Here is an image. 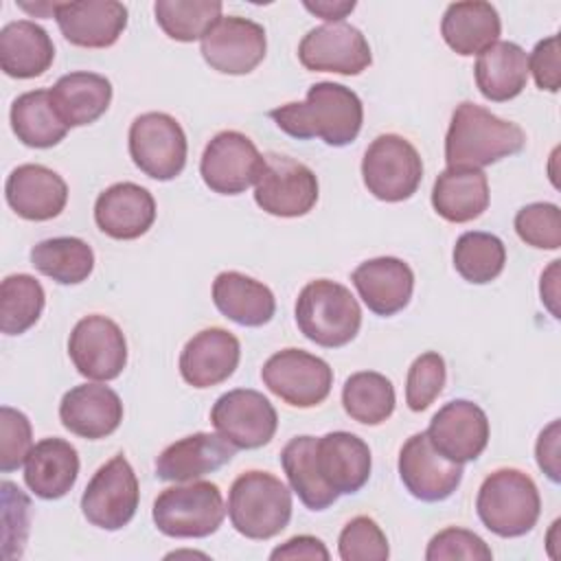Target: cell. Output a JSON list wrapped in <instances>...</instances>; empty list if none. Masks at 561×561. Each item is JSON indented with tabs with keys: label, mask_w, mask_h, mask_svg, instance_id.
Instances as JSON below:
<instances>
[{
	"label": "cell",
	"mask_w": 561,
	"mask_h": 561,
	"mask_svg": "<svg viewBox=\"0 0 561 561\" xmlns=\"http://www.w3.org/2000/svg\"><path fill=\"white\" fill-rule=\"evenodd\" d=\"M270 118L298 140L322 138L331 147H346L362 129L364 107L351 88L320 81L309 88L302 103L278 105L270 112Z\"/></svg>",
	"instance_id": "cell-1"
},
{
	"label": "cell",
	"mask_w": 561,
	"mask_h": 561,
	"mask_svg": "<svg viewBox=\"0 0 561 561\" xmlns=\"http://www.w3.org/2000/svg\"><path fill=\"white\" fill-rule=\"evenodd\" d=\"M526 134L517 123L504 121L482 105L462 101L445 136V160L449 167L482 169L524 149Z\"/></svg>",
	"instance_id": "cell-2"
},
{
	"label": "cell",
	"mask_w": 561,
	"mask_h": 561,
	"mask_svg": "<svg viewBox=\"0 0 561 561\" xmlns=\"http://www.w3.org/2000/svg\"><path fill=\"white\" fill-rule=\"evenodd\" d=\"M228 517L239 535L259 541L272 539L291 519V491L267 471H245L230 486Z\"/></svg>",
	"instance_id": "cell-3"
},
{
	"label": "cell",
	"mask_w": 561,
	"mask_h": 561,
	"mask_svg": "<svg viewBox=\"0 0 561 561\" xmlns=\"http://www.w3.org/2000/svg\"><path fill=\"white\" fill-rule=\"evenodd\" d=\"M300 333L324 348L348 344L362 327V309L348 287L318 278L302 287L296 300Z\"/></svg>",
	"instance_id": "cell-4"
},
{
	"label": "cell",
	"mask_w": 561,
	"mask_h": 561,
	"mask_svg": "<svg viewBox=\"0 0 561 561\" xmlns=\"http://www.w3.org/2000/svg\"><path fill=\"white\" fill-rule=\"evenodd\" d=\"M476 511L480 522L497 537H522L533 530L541 513L539 489L519 469L489 473L478 491Z\"/></svg>",
	"instance_id": "cell-5"
},
{
	"label": "cell",
	"mask_w": 561,
	"mask_h": 561,
	"mask_svg": "<svg viewBox=\"0 0 561 561\" xmlns=\"http://www.w3.org/2000/svg\"><path fill=\"white\" fill-rule=\"evenodd\" d=\"M226 515L224 497L213 482H191L164 489L153 502L156 528L175 539H202L221 526Z\"/></svg>",
	"instance_id": "cell-6"
},
{
	"label": "cell",
	"mask_w": 561,
	"mask_h": 561,
	"mask_svg": "<svg viewBox=\"0 0 561 561\" xmlns=\"http://www.w3.org/2000/svg\"><path fill=\"white\" fill-rule=\"evenodd\" d=\"M362 178L377 199L403 202L416 193L423 180V162L408 138L381 134L364 153Z\"/></svg>",
	"instance_id": "cell-7"
},
{
	"label": "cell",
	"mask_w": 561,
	"mask_h": 561,
	"mask_svg": "<svg viewBox=\"0 0 561 561\" xmlns=\"http://www.w3.org/2000/svg\"><path fill=\"white\" fill-rule=\"evenodd\" d=\"M254 202L274 217H302L318 202V178L289 156L265 153L254 182Z\"/></svg>",
	"instance_id": "cell-8"
},
{
	"label": "cell",
	"mask_w": 561,
	"mask_h": 561,
	"mask_svg": "<svg viewBox=\"0 0 561 561\" xmlns=\"http://www.w3.org/2000/svg\"><path fill=\"white\" fill-rule=\"evenodd\" d=\"M186 134L182 125L164 112H147L129 127V156L149 178L167 182L182 173L186 164Z\"/></svg>",
	"instance_id": "cell-9"
},
{
	"label": "cell",
	"mask_w": 561,
	"mask_h": 561,
	"mask_svg": "<svg viewBox=\"0 0 561 561\" xmlns=\"http://www.w3.org/2000/svg\"><path fill=\"white\" fill-rule=\"evenodd\" d=\"M261 379L287 405L313 408L329 397L333 368L307 351L283 348L263 364Z\"/></svg>",
	"instance_id": "cell-10"
},
{
	"label": "cell",
	"mask_w": 561,
	"mask_h": 561,
	"mask_svg": "<svg viewBox=\"0 0 561 561\" xmlns=\"http://www.w3.org/2000/svg\"><path fill=\"white\" fill-rule=\"evenodd\" d=\"M138 480L123 454L96 469L81 495L83 517L103 530L127 526L138 508Z\"/></svg>",
	"instance_id": "cell-11"
},
{
	"label": "cell",
	"mask_w": 561,
	"mask_h": 561,
	"mask_svg": "<svg viewBox=\"0 0 561 561\" xmlns=\"http://www.w3.org/2000/svg\"><path fill=\"white\" fill-rule=\"evenodd\" d=\"M210 423L237 449H259L274 438L278 414L261 392L237 388L215 401Z\"/></svg>",
	"instance_id": "cell-12"
},
{
	"label": "cell",
	"mask_w": 561,
	"mask_h": 561,
	"mask_svg": "<svg viewBox=\"0 0 561 561\" xmlns=\"http://www.w3.org/2000/svg\"><path fill=\"white\" fill-rule=\"evenodd\" d=\"M68 355L79 375L94 381H110L127 364V342L114 320L92 313L75 324L68 337Z\"/></svg>",
	"instance_id": "cell-13"
},
{
	"label": "cell",
	"mask_w": 561,
	"mask_h": 561,
	"mask_svg": "<svg viewBox=\"0 0 561 561\" xmlns=\"http://www.w3.org/2000/svg\"><path fill=\"white\" fill-rule=\"evenodd\" d=\"M263 156L254 142L234 129L219 131L202 153L199 173L204 184L219 195H239L250 188L261 171Z\"/></svg>",
	"instance_id": "cell-14"
},
{
	"label": "cell",
	"mask_w": 561,
	"mask_h": 561,
	"mask_svg": "<svg viewBox=\"0 0 561 561\" xmlns=\"http://www.w3.org/2000/svg\"><path fill=\"white\" fill-rule=\"evenodd\" d=\"M204 61L224 75H248L265 57V28L248 18H219L199 39Z\"/></svg>",
	"instance_id": "cell-15"
},
{
	"label": "cell",
	"mask_w": 561,
	"mask_h": 561,
	"mask_svg": "<svg viewBox=\"0 0 561 561\" xmlns=\"http://www.w3.org/2000/svg\"><path fill=\"white\" fill-rule=\"evenodd\" d=\"M298 59L307 70L348 77L364 72L373 64L366 37L359 28L346 22L311 28L298 46Z\"/></svg>",
	"instance_id": "cell-16"
},
{
	"label": "cell",
	"mask_w": 561,
	"mask_h": 561,
	"mask_svg": "<svg viewBox=\"0 0 561 561\" xmlns=\"http://www.w3.org/2000/svg\"><path fill=\"white\" fill-rule=\"evenodd\" d=\"M425 434L440 456L465 465L486 449L489 419L478 403L454 399L432 416Z\"/></svg>",
	"instance_id": "cell-17"
},
{
	"label": "cell",
	"mask_w": 561,
	"mask_h": 561,
	"mask_svg": "<svg viewBox=\"0 0 561 561\" xmlns=\"http://www.w3.org/2000/svg\"><path fill=\"white\" fill-rule=\"evenodd\" d=\"M462 465L440 456L425 432L412 434L399 451V478L421 502H443L462 482Z\"/></svg>",
	"instance_id": "cell-18"
},
{
	"label": "cell",
	"mask_w": 561,
	"mask_h": 561,
	"mask_svg": "<svg viewBox=\"0 0 561 561\" xmlns=\"http://www.w3.org/2000/svg\"><path fill=\"white\" fill-rule=\"evenodd\" d=\"M53 15L61 35L81 48H107L127 26V7L116 0L57 2Z\"/></svg>",
	"instance_id": "cell-19"
},
{
	"label": "cell",
	"mask_w": 561,
	"mask_h": 561,
	"mask_svg": "<svg viewBox=\"0 0 561 561\" xmlns=\"http://www.w3.org/2000/svg\"><path fill=\"white\" fill-rule=\"evenodd\" d=\"M4 197L18 217L48 221L66 208L68 184L44 164H20L7 178Z\"/></svg>",
	"instance_id": "cell-20"
},
{
	"label": "cell",
	"mask_w": 561,
	"mask_h": 561,
	"mask_svg": "<svg viewBox=\"0 0 561 561\" xmlns=\"http://www.w3.org/2000/svg\"><path fill=\"white\" fill-rule=\"evenodd\" d=\"M241 344L221 329L210 327L195 333L180 353V375L193 388H210L226 381L239 366Z\"/></svg>",
	"instance_id": "cell-21"
},
{
	"label": "cell",
	"mask_w": 561,
	"mask_h": 561,
	"mask_svg": "<svg viewBox=\"0 0 561 561\" xmlns=\"http://www.w3.org/2000/svg\"><path fill=\"white\" fill-rule=\"evenodd\" d=\"M59 419L70 434L99 440L118 430L123 421V401L103 383H81L64 394Z\"/></svg>",
	"instance_id": "cell-22"
},
{
	"label": "cell",
	"mask_w": 561,
	"mask_h": 561,
	"mask_svg": "<svg viewBox=\"0 0 561 561\" xmlns=\"http://www.w3.org/2000/svg\"><path fill=\"white\" fill-rule=\"evenodd\" d=\"M94 221L101 232L118 241L142 237L156 221L153 195L134 182L107 186L94 204Z\"/></svg>",
	"instance_id": "cell-23"
},
{
	"label": "cell",
	"mask_w": 561,
	"mask_h": 561,
	"mask_svg": "<svg viewBox=\"0 0 561 561\" xmlns=\"http://www.w3.org/2000/svg\"><path fill=\"white\" fill-rule=\"evenodd\" d=\"M351 280L364 305L383 318L403 311L414 289V272L397 256L364 261L353 270Z\"/></svg>",
	"instance_id": "cell-24"
},
{
	"label": "cell",
	"mask_w": 561,
	"mask_h": 561,
	"mask_svg": "<svg viewBox=\"0 0 561 561\" xmlns=\"http://www.w3.org/2000/svg\"><path fill=\"white\" fill-rule=\"evenodd\" d=\"M316 465L322 482L337 495L357 493L370 478V449L351 432H329L316 438Z\"/></svg>",
	"instance_id": "cell-25"
},
{
	"label": "cell",
	"mask_w": 561,
	"mask_h": 561,
	"mask_svg": "<svg viewBox=\"0 0 561 561\" xmlns=\"http://www.w3.org/2000/svg\"><path fill=\"white\" fill-rule=\"evenodd\" d=\"M237 447L221 434L197 432L171 443L156 460V476L167 482H193L232 460Z\"/></svg>",
	"instance_id": "cell-26"
},
{
	"label": "cell",
	"mask_w": 561,
	"mask_h": 561,
	"mask_svg": "<svg viewBox=\"0 0 561 561\" xmlns=\"http://www.w3.org/2000/svg\"><path fill=\"white\" fill-rule=\"evenodd\" d=\"M79 454L64 438H44L24 460V482L42 500L64 497L77 482Z\"/></svg>",
	"instance_id": "cell-27"
},
{
	"label": "cell",
	"mask_w": 561,
	"mask_h": 561,
	"mask_svg": "<svg viewBox=\"0 0 561 561\" xmlns=\"http://www.w3.org/2000/svg\"><path fill=\"white\" fill-rule=\"evenodd\" d=\"M432 206L451 224L478 219L489 208L486 173L473 167H447L434 182Z\"/></svg>",
	"instance_id": "cell-28"
},
{
	"label": "cell",
	"mask_w": 561,
	"mask_h": 561,
	"mask_svg": "<svg viewBox=\"0 0 561 561\" xmlns=\"http://www.w3.org/2000/svg\"><path fill=\"white\" fill-rule=\"evenodd\" d=\"M502 22L493 4L482 0L451 2L440 20V35L445 44L462 55H480L500 37Z\"/></svg>",
	"instance_id": "cell-29"
},
{
	"label": "cell",
	"mask_w": 561,
	"mask_h": 561,
	"mask_svg": "<svg viewBox=\"0 0 561 561\" xmlns=\"http://www.w3.org/2000/svg\"><path fill=\"white\" fill-rule=\"evenodd\" d=\"M50 101L66 127H83L101 118L112 103V83L96 72H68L50 88Z\"/></svg>",
	"instance_id": "cell-30"
},
{
	"label": "cell",
	"mask_w": 561,
	"mask_h": 561,
	"mask_svg": "<svg viewBox=\"0 0 561 561\" xmlns=\"http://www.w3.org/2000/svg\"><path fill=\"white\" fill-rule=\"evenodd\" d=\"M55 59L50 35L31 20H15L0 31V68L13 79L44 75Z\"/></svg>",
	"instance_id": "cell-31"
},
{
	"label": "cell",
	"mask_w": 561,
	"mask_h": 561,
	"mask_svg": "<svg viewBox=\"0 0 561 561\" xmlns=\"http://www.w3.org/2000/svg\"><path fill=\"white\" fill-rule=\"evenodd\" d=\"M213 302L228 320L241 327H263L274 318L272 289L241 272H221L213 280Z\"/></svg>",
	"instance_id": "cell-32"
},
{
	"label": "cell",
	"mask_w": 561,
	"mask_h": 561,
	"mask_svg": "<svg viewBox=\"0 0 561 561\" xmlns=\"http://www.w3.org/2000/svg\"><path fill=\"white\" fill-rule=\"evenodd\" d=\"M476 85L489 101L504 103L522 94L528 81V55L515 42H495L478 55Z\"/></svg>",
	"instance_id": "cell-33"
},
{
	"label": "cell",
	"mask_w": 561,
	"mask_h": 561,
	"mask_svg": "<svg viewBox=\"0 0 561 561\" xmlns=\"http://www.w3.org/2000/svg\"><path fill=\"white\" fill-rule=\"evenodd\" d=\"M11 129L26 147L48 149L68 134L66 123L57 116L50 90H31L20 94L11 105Z\"/></svg>",
	"instance_id": "cell-34"
},
{
	"label": "cell",
	"mask_w": 561,
	"mask_h": 561,
	"mask_svg": "<svg viewBox=\"0 0 561 561\" xmlns=\"http://www.w3.org/2000/svg\"><path fill=\"white\" fill-rule=\"evenodd\" d=\"M31 265L59 285H79L94 270V252L79 237H53L31 248Z\"/></svg>",
	"instance_id": "cell-35"
},
{
	"label": "cell",
	"mask_w": 561,
	"mask_h": 561,
	"mask_svg": "<svg viewBox=\"0 0 561 561\" xmlns=\"http://www.w3.org/2000/svg\"><path fill=\"white\" fill-rule=\"evenodd\" d=\"M280 465H283V471H285L294 493L300 497V502L307 508L324 511L331 504H335L337 493L331 491L318 473L316 438L313 436L291 438L280 451Z\"/></svg>",
	"instance_id": "cell-36"
},
{
	"label": "cell",
	"mask_w": 561,
	"mask_h": 561,
	"mask_svg": "<svg viewBox=\"0 0 561 561\" xmlns=\"http://www.w3.org/2000/svg\"><path fill=\"white\" fill-rule=\"evenodd\" d=\"M394 388L390 379L375 370L353 373L342 388V405L346 414L364 425H379L394 412Z\"/></svg>",
	"instance_id": "cell-37"
},
{
	"label": "cell",
	"mask_w": 561,
	"mask_h": 561,
	"mask_svg": "<svg viewBox=\"0 0 561 561\" xmlns=\"http://www.w3.org/2000/svg\"><path fill=\"white\" fill-rule=\"evenodd\" d=\"M46 294L42 283L31 274H11L0 285V331L20 335L42 316Z\"/></svg>",
	"instance_id": "cell-38"
},
{
	"label": "cell",
	"mask_w": 561,
	"mask_h": 561,
	"mask_svg": "<svg viewBox=\"0 0 561 561\" xmlns=\"http://www.w3.org/2000/svg\"><path fill=\"white\" fill-rule=\"evenodd\" d=\"M506 263V248L500 237L491 232H465L454 245L456 272L473 285H486L495 280Z\"/></svg>",
	"instance_id": "cell-39"
},
{
	"label": "cell",
	"mask_w": 561,
	"mask_h": 561,
	"mask_svg": "<svg viewBox=\"0 0 561 561\" xmlns=\"http://www.w3.org/2000/svg\"><path fill=\"white\" fill-rule=\"evenodd\" d=\"M219 0H158L153 4L158 26L175 42L202 39L221 18Z\"/></svg>",
	"instance_id": "cell-40"
},
{
	"label": "cell",
	"mask_w": 561,
	"mask_h": 561,
	"mask_svg": "<svg viewBox=\"0 0 561 561\" xmlns=\"http://www.w3.org/2000/svg\"><path fill=\"white\" fill-rule=\"evenodd\" d=\"M337 552L342 561H386L388 539L373 517H353L340 533Z\"/></svg>",
	"instance_id": "cell-41"
},
{
	"label": "cell",
	"mask_w": 561,
	"mask_h": 561,
	"mask_svg": "<svg viewBox=\"0 0 561 561\" xmlns=\"http://www.w3.org/2000/svg\"><path fill=\"white\" fill-rule=\"evenodd\" d=\"M447 379V370H445V359L434 353L427 351L423 355H419L410 370H408V379H405V403L412 412H423L427 410L436 397L443 392Z\"/></svg>",
	"instance_id": "cell-42"
},
{
	"label": "cell",
	"mask_w": 561,
	"mask_h": 561,
	"mask_svg": "<svg viewBox=\"0 0 561 561\" xmlns=\"http://www.w3.org/2000/svg\"><path fill=\"white\" fill-rule=\"evenodd\" d=\"M515 232L519 239L539 250H557L561 245V210L550 202H535L517 210Z\"/></svg>",
	"instance_id": "cell-43"
},
{
	"label": "cell",
	"mask_w": 561,
	"mask_h": 561,
	"mask_svg": "<svg viewBox=\"0 0 561 561\" xmlns=\"http://www.w3.org/2000/svg\"><path fill=\"white\" fill-rule=\"evenodd\" d=\"M33 449L31 421L24 412L2 405L0 410V471L11 473L24 465Z\"/></svg>",
	"instance_id": "cell-44"
},
{
	"label": "cell",
	"mask_w": 561,
	"mask_h": 561,
	"mask_svg": "<svg viewBox=\"0 0 561 561\" xmlns=\"http://www.w3.org/2000/svg\"><path fill=\"white\" fill-rule=\"evenodd\" d=\"M493 557L491 548L484 543L482 537L467 528L449 526L436 533L425 550L427 561H454V559H480L489 561Z\"/></svg>",
	"instance_id": "cell-45"
},
{
	"label": "cell",
	"mask_w": 561,
	"mask_h": 561,
	"mask_svg": "<svg viewBox=\"0 0 561 561\" xmlns=\"http://www.w3.org/2000/svg\"><path fill=\"white\" fill-rule=\"evenodd\" d=\"M528 72H533L537 88L557 92L561 85V70H559V37L550 35L537 42L533 55L528 57Z\"/></svg>",
	"instance_id": "cell-46"
},
{
	"label": "cell",
	"mask_w": 561,
	"mask_h": 561,
	"mask_svg": "<svg viewBox=\"0 0 561 561\" xmlns=\"http://www.w3.org/2000/svg\"><path fill=\"white\" fill-rule=\"evenodd\" d=\"M272 561H296V559H307V561H329V550L327 546L311 535H298L287 539L283 546L274 548L270 554Z\"/></svg>",
	"instance_id": "cell-47"
},
{
	"label": "cell",
	"mask_w": 561,
	"mask_h": 561,
	"mask_svg": "<svg viewBox=\"0 0 561 561\" xmlns=\"http://www.w3.org/2000/svg\"><path fill=\"white\" fill-rule=\"evenodd\" d=\"M535 454H537V465H539V469H541L552 482H559V478H561V476H559V421H552V423L539 434Z\"/></svg>",
	"instance_id": "cell-48"
},
{
	"label": "cell",
	"mask_w": 561,
	"mask_h": 561,
	"mask_svg": "<svg viewBox=\"0 0 561 561\" xmlns=\"http://www.w3.org/2000/svg\"><path fill=\"white\" fill-rule=\"evenodd\" d=\"M302 7L311 13H316L318 18L327 20L329 24H335V22H342L353 9H355V2L353 0H305Z\"/></svg>",
	"instance_id": "cell-49"
},
{
	"label": "cell",
	"mask_w": 561,
	"mask_h": 561,
	"mask_svg": "<svg viewBox=\"0 0 561 561\" xmlns=\"http://www.w3.org/2000/svg\"><path fill=\"white\" fill-rule=\"evenodd\" d=\"M557 272H559V261H552V265L548 267V272L541 276V302L548 305V309L552 311L554 318H559L557 313Z\"/></svg>",
	"instance_id": "cell-50"
}]
</instances>
